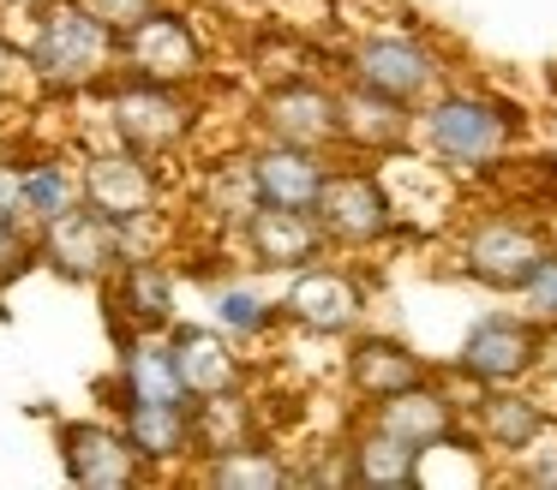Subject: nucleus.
I'll list each match as a JSON object with an SVG mask.
<instances>
[{"mask_svg":"<svg viewBox=\"0 0 557 490\" xmlns=\"http://www.w3.org/2000/svg\"><path fill=\"white\" fill-rule=\"evenodd\" d=\"M528 138V108L473 78H449L413 108V150L456 186H492V174Z\"/></svg>","mask_w":557,"mask_h":490,"instance_id":"1","label":"nucleus"},{"mask_svg":"<svg viewBox=\"0 0 557 490\" xmlns=\"http://www.w3.org/2000/svg\"><path fill=\"white\" fill-rule=\"evenodd\" d=\"M7 36L18 48L25 84L42 102H90L121 72V30L78 0H54V7L30 12L25 24H13Z\"/></svg>","mask_w":557,"mask_h":490,"instance_id":"2","label":"nucleus"},{"mask_svg":"<svg viewBox=\"0 0 557 490\" xmlns=\"http://www.w3.org/2000/svg\"><path fill=\"white\" fill-rule=\"evenodd\" d=\"M78 186H85V210H97L121 234L126 251H162V227H169V203H174L169 162H150L126 143L90 138L78 150Z\"/></svg>","mask_w":557,"mask_h":490,"instance_id":"3","label":"nucleus"},{"mask_svg":"<svg viewBox=\"0 0 557 490\" xmlns=\"http://www.w3.org/2000/svg\"><path fill=\"white\" fill-rule=\"evenodd\" d=\"M97 131L90 138L126 143V150L150 155V162H186L205 131V90H181V84H157L138 72H114L97 96Z\"/></svg>","mask_w":557,"mask_h":490,"instance_id":"4","label":"nucleus"},{"mask_svg":"<svg viewBox=\"0 0 557 490\" xmlns=\"http://www.w3.org/2000/svg\"><path fill=\"white\" fill-rule=\"evenodd\" d=\"M545 251H552V227H545V215L504 203V210H473V215L456 222L449 269H456L468 287H480V293L516 299L521 281L540 269Z\"/></svg>","mask_w":557,"mask_h":490,"instance_id":"5","label":"nucleus"},{"mask_svg":"<svg viewBox=\"0 0 557 490\" xmlns=\"http://www.w3.org/2000/svg\"><path fill=\"white\" fill-rule=\"evenodd\" d=\"M330 72L348 78V84H366V90L396 96V102H413V108H420L437 84L456 78V66H449V54L437 48V36L420 30V24H366V30H354L348 42L336 48V66Z\"/></svg>","mask_w":557,"mask_h":490,"instance_id":"6","label":"nucleus"},{"mask_svg":"<svg viewBox=\"0 0 557 490\" xmlns=\"http://www.w3.org/2000/svg\"><path fill=\"white\" fill-rule=\"evenodd\" d=\"M312 215H318V227H324L336 257H372V251L401 246V234H408L384 167L360 162V155H336L330 186H324V198H318Z\"/></svg>","mask_w":557,"mask_h":490,"instance_id":"7","label":"nucleus"},{"mask_svg":"<svg viewBox=\"0 0 557 490\" xmlns=\"http://www.w3.org/2000/svg\"><path fill=\"white\" fill-rule=\"evenodd\" d=\"M276 305H282V329L306 335V341H324V347H342L354 329L372 323V287L360 275V257H336L330 251V257L282 275Z\"/></svg>","mask_w":557,"mask_h":490,"instance_id":"8","label":"nucleus"},{"mask_svg":"<svg viewBox=\"0 0 557 490\" xmlns=\"http://www.w3.org/2000/svg\"><path fill=\"white\" fill-rule=\"evenodd\" d=\"M121 72L157 84H181V90H210L216 72V42H210L205 18L181 0H162L157 12H145L138 24L121 30Z\"/></svg>","mask_w":557,"mask_h":490,"instance_id":"9","label":"nucleus"},{"mask_svg":"<svg viewBox=\"0 0 557 490\" xmlns=\"http://www.w3.org/2000/svg\"><path fill=\"white\" fill-rule=\"evenodd\" d=\"M437 370L461 389V401H468L473 389L533 382L540 377V323H533L528 311H480V317L461 329L456 353Z\"/></svg>","mask_w":557,"mask_h":490,"instance_id":"10","label":"nucleus"},{"mask_svg":"<svg viewBox=\"0 0 557 490\" xmlns=\"http://www.w3.org/2000/svg\"><path fill=\"white\" fill-rule=\"evenodd\" d=\"M246 126L252 138L276 143H306V150L336 155V72H288V78H264L258 96L246 102Z\"/></svg>","mask_w":557,"mask_h":490,"instance_id":"11","label":"nucleus"},{"mask_svg":"<svg viewBox=\"0 0 557 490\" xmlns=\"http://www.w3.org/2000/svg\"><path fill=\"white\" fill-rule=\"evenodd\" d=\"M97 293L109 335H169L181 323V269L162 251H126Z\"/></svg>","mask_w":557,"mask_h":490,"instance_id":"12","label":"nucleus"},{"mask_svg":"<svg viewBox=\"0 0 557 490\" xmlns=\"http://www.w3.org/2000/svg\"><path fill=\"white\" fill-rule=\"evenodd\" d=\"M366 418H372L377 430H389V437H401L408 449L420 454H437V449H461L468 437V401H461V389L444 377V370H432V377L408 382V389L384 394V401L360 406ZM480 449V442H473Z\"/></svg>","mask_w":557,"mask_h":490,"instance_id":"13","label":"nucleus"},{"mask_svg":"<svg viewBox=\"0 0 557 490\" xmlns=\"http://www.w3.org/2000/svg\"><path fill=\"white\" fill-rule=\"evenodd\" d=\"M222 246L234 251L240 269L264 275V281H282V275L330 257L324 227H318V215H306V210H246L240 222L228 227Z\"/></svg>","mask_w":557,"mask_h":490,"instance_id":"14","label":"nucleus"},{"mask_svg":"<svg viewBox=\"0 0 557 490\" xmlns=\"http://www.w3.org/2000/svg\"><path fill=\"white\" fill-rule=\"evenodd\" d=\"M54 454H61L66 485H78V490H138V485H150L145 461L133 454V442H126V430L114 413L61 418V425H54Z\"/></svg>","mask_w":557,"mask_h":490,"instance_id":"15","label":"nucleus"},{"mask_svg":"<svg viewBox=\"0 0 557 490\" xmlns=\"http://www.w3.org/2000/svg\"><path fill=\"white\" fill-rule=\"evenodd\" d=\"M240 167H246V186H252V203L258 210H318L330 186V167L336 155L330 150H306V143H276V138H252L240 150Z\"/></svg>","mask_w":557,"mask_h":490,"instance_id":"16","label":"nucleus"},{"mask_svg":"<svg viewBox=\"0 0 557 490\" xmlns=\"http://www.w3.org/2000/svg\"><path fill=\"white\" fill-rule=\"evenodd\" d=\"M545 430H557V406L545 401L533 382L473 389L468 394V437L480 442L485 461H521Z\"/></svg>","mask_w":557,"mask_h":490,"instance_id":"17","label":"nucleus"},{"mask_svg":"<svg viewBox=\"0 0 557 490\" xmlns=\"http://www.w3.org/2000/svg\"><path fill=\"white\" fill-rule=\"evenodd\" d=\"M126 257L121 234L102 222L97 210H66L61 222L37 227V269H49L66 287H102L114 275V263Z\"/></svg>","mask_w":557,"mask_h":490,"instance_id":"18","label":"nucleus"},{"mask_svg":"<svg viewBox=\"0 0 557 490\" xmlns=\"http://www.w3.org/2000/svg\"><path fill=\"white\" fill-rule=\"evenodd\" d=\"M114 341V370L97 377L102 413H114L121 401L133 406H193L181 370H174L169 335H109Z\"/></svg>","mask_w":557,"mask_h":490,"instance_id":"19","label":"nucleus"},{"mask_svg":"<svg viewBox=\"0 0 557 490\" xmlns=\"http://www.w3.org/2000/svg\"><path fill=\"white\" fill-rule=\"evenodd\" d=\"M336 155H360V162H389V155L413 150V102H396L384 90L336 78Z\"/></svg>","mask_w":557,"mask_h":490,"instance_id":"20","label":"nucleus"},{"mask_svg":"<svg viewBox=\"0 0 557 490\" xmlns=\"http://www.w3.org/2000/svg\"><path fill=\"white\" fill-rule=\"evenodd\" d=\"M432 370L437 365L413 341H401V335H389V329H372V323L342 341V389H348L360 406L384 401V394H396V389H408V382L432 377Z\"/></svg>","mask_w":557,"mask_h":490,"instance_id":"21","label":"nucleus"},{"mask_svg":"<svg viewBox=\"0 0 557 490\" xmlns=\"http://www.w3.org/2000/svg\"><path fill=\"white\" fill-rule=\"evenodd\" d=\"M169 353H174V370H181L193 401H210V394H228V389H246V382H252V353L234 347L216 323L181 317L169 329Z\"/></svg>","mask_w":557,"mask_h":490,"instance_id":"22","label":"nucleus"},{"mask_svg":"<svg viewBox=\"0 0 557 490\" xmlns=\"http://www.w3.org/2000/svg\"><path fill=\"white\" fill-rule=\"evenodd\" d=\"M210 323H216L222 335H228L234 347H246V353H258V347H270L282 335V305L276 293L264 287V275L252 269H222L210 275Z\"/></svg>","mask_w":557,"mask_h":490,"instance_id":"23","label":"nucleus"},{"mask_svg":"<svg viewBox=\"0 0 557 490\" xmlns=\"http://www.w3.org/2000/svg\"><path fill=\"white\" fill-rule=\"evenodd\" d=\"M133 454L145 461V478H186L198 461V442H193V406H133L121 401L114 406Z\"/></svg>","mask_w":557,"mask_h":490,"instance_id":"24","label":"nucleus"},{"mask_svg":"<svg viewBox=\"0 0 557 490\" xmlns=\"http://www.w3.org/2000/svg\"><path fill=\"white\" fill-rule=\"evenodd\" d=\"M336 461H342V485H354V490H420L425 454L408 449L401 437H389V430H377L360 413V425L342 437Z\"/></svg>","mask_w":557,"mask_h":490,"instance_id":"25","label":"nucleus"},{"mask_svg":"<svg viewBox=\"0 0 557 490\" xmlns=\"http://www.w3.org/2000/svg\"><path fill=\"white\" fill-rule=\"evenodd\" d=\"M186 478H193V485H210V490H282V485H294V461L264 430V437L234 442V449H222V454H198Z\"/></svg>","mask_w":557,"mask_h":490,"instance_id":"26","label":"nucleus"},{"mask_svg":"<svg viewBox=\"0 0 557 490\" xmlns=\"http://www.w3.org/2000/svg\"><path fill=\"white\" fill-rule=\"evenodd\" d=\"M18 203H25L30 234L49 222H61L66 210L85 203V186H78V150H30L18 155Z\"/></svg>","mask_w":557,"mask_h":490,"instance_id":"27","label":"nucleus"},{"mask_svg":"<svg viewBox=\"0 0 557 490\" xmlns=\"http://www.w3.org/2000/svg\"><path fill=\"white\" fill-rule=\"evenodd\" d=\"M264 437V413H258V394L252 382L228 394H210V401H193V442L198 454H222L234 442H252Z\"/></svg>","mask_w":557,"mask_h":490,"instance_id":"28","label":"nucleus"},{"mask_svg":"<svg viewBox=\"0 0 557 490\" xmlns=\"http://www.w3.org/2000/svg\"><path fill=\"white\" fill-rule=\"evenodd\" d=\"M516 299H521V311H528L540 329H557V239H552V251L540 257V269L521 281Z\"/></svg>","mask_w":557,"mask_h":490,"instance_id":"29","label":"nucleus"},{"mask_svg":"<svg viewBox=\"0 0 557 490\" xmlns=\"http://www.w3.org/2000/svg\"><path fill=\"white\" fill-rule=\"evenodd\" d=\"M30 269H37V234H30L25 222H7V215H0V281L13 287V281H25Z\"/></svg>","mask_w":557,"mask_h":490,"instance_id":"30","label":"nucleus"},{"mask_svg":"<svg viewBox=\"0 0 557 490\" xmlns=\"http://www.w3.org/2000/svg\"><path fill=\"white\" fill-rule=\"evenodd\" d=\"M78 7H90L97 18H109L114 30H126V24H138L145 12H157L162 0H78Z\"/></svg>","mask_w":557,"mask_h":490,"instance_id":"31","label":"nucleus"},{"mask_svg":"<svg viewBox=\"0 0 557 490\" xmlns=\"http://www.w3.org/2000/svg\"><path fill=\"white\" fill-rule=\"evenodd\" d=\"M0 215H7V222H25V203H18V162H13V155H0Z\"/></svg>","mask_w":557,"mask_h":490,"instance_id":"32","label":"nucleus"},{"mask_svg":"<svg viewBox=\"0 0 557 490\" xmlns=\"http://www.w3.org/2000/svg\"><path fill=\"white\" fill-rule=\"evenodd\" d=\"M54 7V0H0V30H13V24H25L30 12Z\"/></svg>","mask_w":557,"mask_h":490,"instance_id":"33","label":"nucleus"},{"mask_svg":"<svg viewBox=\"0 0 557 490\" xmlns=\"http://www.w3.org/2000/svg\"><path fill=\"white\" fill-rule=\"evenodd\" d=\"M0 317H7V281H0Z\"/></svg>","mask_w":557,"mask_h":490,"instance_id":"34","label":"nucleus"},{"mask_svg":"<svg viewBox=\"0 0 557 490\" xmlns=\"http://www.w3.org/2000/svg\"><path fill=\"white\" fill-rule=\"evenodd\" d=\"M552 406H557V401H552Z\"/></svg>","mask_w":557,"mask_h":490,"instance_id":"35","label":"nucleus"}]
</instances>
